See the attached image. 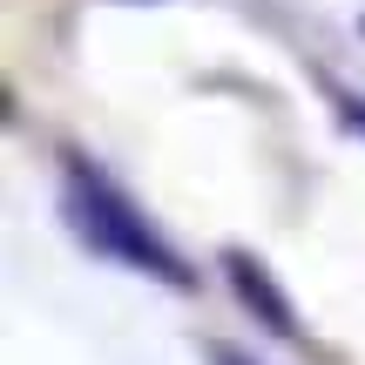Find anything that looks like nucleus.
I'll list each match as a JSON object with an SVG mask.
<instances>
[{
  "instance_id": "2",
  "label": "nucleus",
  "mask_w": 365,
  "mask_h": 365,
  "mask_svg": "<svg viewBox=\"0 0 365 365\" xmlns=\"http://www.w3.org/2000/svg\"><path fill=\"white\" fill-rule=\"evenodd\" d=\"M217 365H244V359H230V352H217Z\"/></svg>"
},
{
  "instance_id": "1",
  "label": "nucleus",
  "mask_w": 365,
  "mask_h": 365,
  "mask_svg": "<svg viewBox=\"0 0 365 365\" xmlns=\"http://www.w3.org/2000/svg\"><path fill=\"white\" fill-rule=\"evenodd\" d=\"M75 223L88 230V244H102V250H115V257H129V264H143V271H156V277H170V284H190V271H176V257L156 244V237L143 230V217H135L122 196H108L102 182H75Z\"/></svg>"
}]
</instances>
